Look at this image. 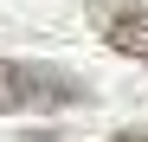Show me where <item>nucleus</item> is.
<instances>
[{"label": "nucleus", "mask_w": 148, "mask_h": 142, "mask_svg": "<svg viewBox=\"0 0 148 142\" xmlns=\"http://www.w3.org/2000/svg\"><path fill=\"white\" fill-rule=\"evenodd\" d=\"M90 90L84 78H71L64 65H39V58H0V116L19 110H71Z\"/></svg>", "instance_id": "1"}, {"label": "nucleus", "mask_w": 148, "mask_h": 142, "mask_svg": "<svg viewBox=\"0 0 148 142\" xmlns=\"http://www.w3.org/2000/svg\"><path fill=\"white\" fill-rule=\"evenodd\" d=\"M90 13H97V26H103V39L116 45L122 58L148 65V13H142V7H90Z\"/></svg>", "instance_id": "2"}, {"label": "nucleus", "mask_w": 148, "mask_h": 142, "mask_svg": "<svg viewBox=\"0 0 148 142\" xmlns=\"http://www.w3.org/2000/svg\"><path fill=\"white\" fill-rule=\"evenodd\" d=\"M110 142H148V129H122V136H110Z\"/></svg>", "instance_id": "3"}]
</instances>
